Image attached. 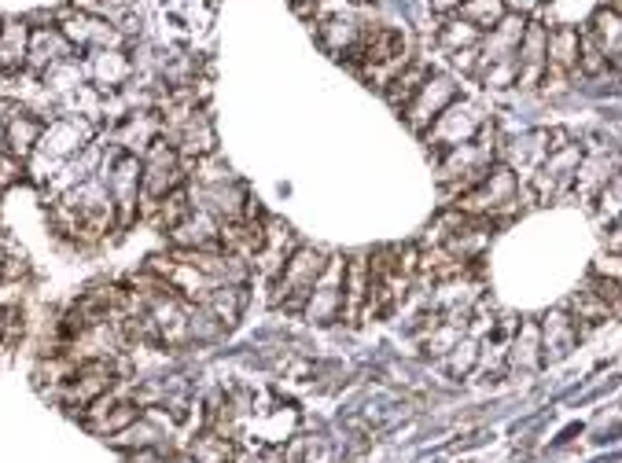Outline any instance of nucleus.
Segmentation results:
<instances>
[{
    "label": "nucleus",
    "mask_w": 622,
    "mask_h": 463,
    "mask_svg": "<svg viewBox=\"0 0 622 463\" xmlns=\"http://www.w3.org/2000/svg\"><path fill=\"white\" fill-rule=\"evenodd\" d=\"M332 254L317 250V247H295L292 258L284 261V269L276 272V280H269L273 295H269V306L273 309H284V312H303L306 298L314 295V287L320 280V272H325Z\"/></svg>",
    "instance_id": "obj_1"
},
{
    "label": "nucleus",
    "mask_w": 622,
    "mask_h": 463,
    "mask_svg": "<svg viewBox=\"0 0 622 463\" xmlns=\"http://www.w3.org/2000/svg\"><path fill=\"white\" fill-rule=\"evenodd\" d=\"M493 158H498V144H493V130L487 125L476 141L449 147L446 155H439V184L460 199L468 188H476V184L487 177Z\"/></svg>",
    "instance_id": "obj_2"
},
{
    "label": "nucleus",
    "mask_w": 622,
    "mask_h": 463,
    "mask_svg": "<svg viewBox=\"0 0 622 463\" xmlns=\"http://www.w3.org/2000/svg\"><path fill=\"white\" fill-rule=\"evenodd\" d=\"M520 173L512 166H498L493 162L490 173L482 177L476 188H468L465 195L457 199V210L468 214V217H498V214H509V210H520Z\"/></svg>",
    "instance_id": "obj_3"
},
{
    "label": "nucleus",
    "mask_w": 622,
    "mask_h": 463,
    "mask_svg": "<svg viewBox=\"0 0 622 463\" xmlns=\"http://www.w3.org/2000/svg\"><path fill=\"white\" fill-rule=\"evenodd\" d=\"M103 181H108L111 203L119 210V228H125L141 214V181H144V162L141 155L119 152V147H108V158H103Z\"/></svg>",
    "instance_id": "obj_4"
},
{
    "label": "nucleus",
    "mask_w": 622,
    "mask_h": 463,
    "mask_svg": "<svg viewBox=\"0 0 622 463\" xmlns=\"http://www.w3.org/2000/svg\"><path fill=\"white\" fill-rule=\"evenodd\" d=\"M144 162V181H141V214L147 206H155L159 199H166L170 192H177L184 177H188V162L181 158V152L174 144L166 141V136H159V141L147 147L141 155Z\"/></svg>",
    "instance_id": "obj_5"
},
{
    "label": "nucleus",
    "mask_w": 622,
    "mask_h": 463,
    "mask_svg": "<svg viewBox=\"0 0 622 463\" xmlns=\"http://www.w3.org/2000/svg\"><path fill=\"white\" fill-rule=\"evenodd\" d=\"M487 125H490L487 111H482L476 100H453L439 114V119L431 122V130L424 133V141H428V147L435 155H446L449 147H460V144L476 141Z\"/></svg>",
    "instance_id": "obj_6"
},
{
    "label": "nucleus",
    "mask_w": 622,
    "mask_h": 463,
    "mask_svg": "<svg viewBox=\"0 0 622 463\" xmlns=\"http://www.w3.org/2000/svg\"><path fill=\"white\" fill-rule=\"evenodd\" d=\"M92 141H96V122L82 119V114H55V119L44 122L41 144L33 155L52 158V162H67L74 155H82Z\"/></svg>",
    "instance_id": "obj_7"
},
{
    "label": "nucleus",
    "mask_w": 622,
    "mask_h": 463,
    "mask_svg": "<svg viewBox=\"0 0 622 463\" xmlns=\"http://www.w3.org/2000/svg\"><path fill=\"white\" fill-rule=\"evenodd\" d=\"M55 27L63 30V38L74 44L78 52H103V49H125V33L92 11H63Z\"/></svg>",
    "instance_id": "obj_8"
},
{
    "label": "nucleus",
    "mask_w": 622,
    "mask_h": 463,
    "mask_svg": "<svg viewBox=\"0 0 622 463\" xmlns=\"http://www.w3.org/2000/svg\"><path fill=\"white\" fill-rule=\"evenodd\" d=\"M343 272H347V258H343V254H332L314 287V295H309L303 306V317L309 323H336L343 317Z\"/></svg>",
    "instance_id": "obj_9"
},
{
    "label": "nucleus",
    "mask_w": 622,
    "mask_h": 463,
    "mask_svg": "<svg viewBox=\"0 0 622 463\" xmlns=\"http://www.w3.org/2000/svg\"><path fill=\"white\" fill-rule=\"evenodd\" d=\"M453 100H457V81L446 78V74H428V81H424L420 92L412 96V103H409V107L401 111V114H406L409 130L424 136V133L431 130V122L439 119V114H442Z\"/></svg>",
    "instance_id": "obj_10"
},
{
    "label": "nucleus",
    "mask_w": 622,
    "mask_h": 463,
    "mask_svg": "<svg viewBox=\"0 0 622 463\" xmlns=\"http://www.w3.org/2000/svg\"><path fill=\"white\" fill-rule=\"evenodd\" d=\"M619 152L612 144H590L582 147V162H579V173H574V188H579L585 199H601V192L619 177Z\"/></svg>",
    "instance_id": "obj_11"
},
{
    "label": "nucleus",
    "mask_w": 622,
    "mask_h": 463,
    "mask_svg": "<svg viewBox=\"0 0 622 463\" xmlns=\"http://www.w3.org/2000/svg\"><path fill=\"white\" fill-rule=\"evenodd\" d=\"M516 63H520V78L516 85L531 89L545 81L549 71V27L545 22H527L523 38H520V52H516Z\"/></svg>",
    "instance_id": "obj_12"
},
{
    "label": "nucleus",
    "mask_w": 622,
    "mask_h": 463,
    "mask_svg": "<svg viewBox=\"0 0 622 463\" xmlns=\"http://www.w3.org/2000/svg\"><path fill=\"white\" fill-rule=\"evenodd\" d=\"M41 133H44V119H38L33 111L27 107H8V122H4V136H0V144L8 147L11 158H19L22 166L33 158L41 144Z\"/></svg>",
    "instance_id": "obj_13"
},
{
    "label": "nucleus",
    "mask_w": 622,
    "mask_h": 463,
    "mask_svg": "<svg viewBox=\"0 0 622 463\" xmlns=\"http://www.w3.org/2000/svg\"><path fill=\"white\" fill-rule=\"evenodd\" d=\"M74 44L63 38L60 27H33L30 30V55H27V71L30 74H49L52 66H60L63 60H74Z\"/></svg>",
    "instance_id": "obj_14"
},
{
    "label": "nucleus",
    "mask_w": 622,
    "mask_h": 463,
    "mask_svg": "<svg viewBox=\"0 0 622 463\" xmlns=\"http://www.w3.org/2000/svg\"><path fill=\"white\" fill-rule=\"evenodd\" d=\"M85 55H89L85 66H89L92 85L103 92H122L136 78V63L125 49H103V52H85Z\"/></svg>",
    "instance_id": "obj_15"
},
{
    "label": "nucleus",
    "mask_w": 622,
    "mask_h": 463,
    "mask_svg": "<svg viewBox=\"0 0 622 463\" xmlns=\"http://www.w3.org/2000/svg\"><path fill=\"white\" fill-rule=\"evenodd\" d=\"M166 239L174 243V250H222V222L195 206L177 228L166 232Z\"/></svg>",
    "instance_id": "obj_16"
},
{
    "label": "nucleus",
    "mask_w": 622,
    "mask_h": 463,
    "mask_svg": "<svg viewBox=\"0 0 622 463\" xmlns=\"http://www.w3.org/2000/svg\"><path fill=\"white\" fill-rule=\"evenodd\" d=\"M295 232L287 228L284 222H266V239H262V250L251 258V269L258 276H266V280H276V272L284 269V261L295 254Z\"/></svg>",
    "instance_id": "obj_17"
},
{
    "label": "nucleus",
    "mask_w": 622,
    "mask_h": 463,
    "mask_svg": "<svg viewBox=\"0 0 622 463\" xmlns=\"http://www.w3.org/2000/svg\"><path fill=\"white\" fill-rule=\"evenodd\" d=\"M368 291H373V269H368V254H354L347 258V272H343V317L339 320H365Z\"/></svg>",
    "instance_id": "obj_18"
},
{
    "label": "nucleus",
    "mask_w": 622,
    "mask_h": 463,
    "mask_svg": "<svg viewBox=\"0 0 622 463\" xmlns=\"http://www.w3.org/2000/svg\"><path fill=\"white\" fill-rule=\"evenodd\" d=\"M541 361H549V364H557L563 361L574 346H579V323H574L571 312H549L545 320H541Z\"/></svg>",
    "instance_id": "obj_19"
},
{
    "label": "nucleus",
    "mask_w": 622,
    "mask_h": 463,
    "mask_svg": "<svg viewBox=\"0 0 622 463\" xmlns=\"http://www.w3.org/2000/svg\"><path fill=\"white\" fill-rule=\"evenodd\" d=\"M30 30L22 19H8L0 22V71L8 78L27 71V55H30Z\"/></svg>",
    "instance_id": "obj_20"
},
{
    "label": "nucleus",
    "mask_w": 622,
    "mask_h": 463,
    "mask_svg": "<svg viewBox=\"0 0 622 463\" xmlns=\"http://www.w3.org/2000/svg\"><path fill=\"white\" fill-rule=\"evenodd\" d=\"M590 38L601 44V52L608 55V66L622 71V16L615 8H596L590 19Z\"/></svg>",
    "instance_id": "obj_21"
},
{
    "label": "nucleus",
    "mask_w": 622,
    "mask_h": 463,
    "mask_svg": "<svg viewBox=\"0 0 622 463\" xmlns=\"http://www.w3.org/2000/svg\"><path fill=\"white\" fill-rule=\"evenodd\" d=\"M361 30H365V22L354 19V11H350V16H336V19L317 22V38H320V44H325L332 55H336V60H347V55L354 52V44H357V38H361Z\"/></svg>",
    "instance_id": "obj_22"
},
{
    "label": "nucleus",
    "mask_w": 622,
    "mask_h": 463,
    "mask_svg": "<svg viewBox=\"0 0 622 463\" xmlns=\"http://www.w3.org/2000/svg\"><path fill=\"white\" fill-rule=\"evenodd\" d=\"M579 49H582V30H574V27H552L549 30V71L552 74L579 71Z\"/></svg>",
    "instance_id": "obj_23"
},
{
    "label": "nucleus",
    "mask_w": 622,
    "mask_h": 463,
    "mask_svg": "<svg viewBox=\"0 0 622 463\" xmlns=\"http://www.w3.org/2000/svg\"><path fill=\"white\" fill-rule=\"evenodd\" d=\"M214 312L217 320H222V328L225 331H233L239 317H244V309H247V284H217L211 298L206 302H200Z\"/></svg>",
    "instance_id": "obj_24"
},
{
    "label": "nucleus",
    "mask_w": 622,
    "mask_h": 463,
    "mask_svg": "<svg viewBox=\"0 0 622 463\" xmlns=\"http://www.w3.org/2000/svg\"><path fill=\"white\" fill-rule=\"evenodd\" d=\"M195 210V203H192V188L188 184H181L177 192H170L166 199H159L155 206H147V210L141 217H147L159 232H170V228H177L184 217H188Z\"/></svg>",
    "instance_id": "obj_25"
},
{
    "label": "nucleus",
    "mask_w": 622,
    "mask_h": 463,
    "mask_svg": "<svg viewBox=\"0 0 622 463\" xmlns=\"http://www.w3.org/2000/svg\"><path fill=\"white\" fill-rule=\"evenodd\" d=\"M435 41H439V49L449 55V60H453V55H460V52H471V49H479L482 44V30H476L471 27V22H465V19H446L442 27H439V33H435Z\"/></svg>",
    "instance_id": "obj_26"
},
{
    "label": "nucleus",
    "mask_w": 622,
    "mask_h": 463,
    "mask_svg": "<svg viewBox=\"0 0 622 463\" xmlns=\"http://www.w3.org/2000/svg\"><path fill=\"white\" fill-rule=\"evenodd\" d=\"M428 74H431V71H428V66H424V63H409L406 71H401V74L384 89V96L390 100V107L406 111L409 103H412V96H417V92H420V85H424V81H428Z\"/></svg>",
    "instance_id": "obj_27"
},
{
    "label": "nucleus",
    "mask_w": 622,
    "mask_h": 463,
    "mask_svg": "<svg viewBox=\"0 0 622 463\" xmlns=\"http://www.w3.org/2000/svg\"><path fill=\"white\" fill-rule=\"evenodd\" d=\"M188 456L195 463H233V438H225L206 426V431L192 442Z\"/></svg>",
    "instance_id": "obj_28"
},
{
    "label": "nucleus",
    "mask_w": 622,
    "mask_h": 463,
    "mask_svg": "<svg viewBox=\"0 0 622 463\" xmlns=\"http://www.w3.org/2000/svg\"><path fill=\"white\" fill-rule=\"evenodd\" d=\"M504 16H509L504 0H465V4H460V19L471 22V27L482 33H490Z\"/></svg>",
    "instance_id": "obj_29"
},
{
    "label": "nucleus",
    "mask_w": 622,
    "mask_h": 463,
    "mask_svg": "<svg viewBox=\"0 0 622 463\" xmlns=\"http://www.w3.org/2000/svg\"><path fill=\"white\" fill-rule=\"evenodd\" d=\"M512 364H520V368H538L541 364V331H538V323H520V328H516Z\"/></svg>",
    "instance_id": "obj_30"
},
{
    "label": "nucleus",
    "mask_w": 622,
    "mask_h": 463,
    "mask_svg": "<svg viewBox=\"0 0 622 463\" xmlns=\"http://www.w3.org/2000/svg\"><path fill=\"white\" fill-rule=\"evenodd\" d=\"M476 361H479L476 342H457L453 350L446 353V368H449V372H453V375L471 372V368H476Z\"/></svg>",
    "instance_id": "obj_31"
},
{
    "label": "nucleus",
    "mask_w": 622,
    "mask_h": 463,
    "mask_svg": "<svg viewBox=\"0 0 622 463\" xmlns=\"http://www.w3.org/2000/svg\"><path fill=\"white\" fill-rule=\"evenodd\" d=\"M22 309L19 306H0V346L4 342H16L19 335H22Z\"/></svg>",
    "instance_id": "obj_32"
},
{
    "label": "nucleus",
    "mask_w": 622,
    "mask_h": 463,
    "mask_svg": "<svg viewBox=\"0 0 622 463\" xmlns=\"http://www.w3.org/2000/svg\"><path fill=\"white\" fill-rule=\"evenodd\" d=\"M125 463H174V456H166L163 445H155V449H133Z\"/></svg>",
    "instance_id": "obj_33"
},
{
    "label": "nucleus",
    "mask_w": 622,
    "mask_h": 463,
    "mask_svg": "<svg viewBox=\"0 0 622 463\" xmlns=\"http://www.w3.org/2000/svg\"><path fill=\"white\" fill-rule=\"evenodd\" d=\"M22 169V162L19 158H11L8 155V147L0 144V184H8V181H16V173Z\"/></svg>",
    "instance_id": "obj_34"
},
{
    "label": "nucleus",
    "mask_w": 622,
    "mask_h": 463,
    "mask_svg": "<svg viewBox=\"0 0 622 463\" xmlns=\"http://www.w3.org/2000/svg\"><path fill=\"white\" fill-rule=\"evenodd\" d=\"M504 8L512 11V16H531V11H538L541 8V0H504Z\"/></svg>",
    "instance_id": "obj_35"
},
{
    "label": "nucleus",
    "mask_w": 622,
    "mask_h": 463,
    "mask_svg": "<svg viewBox=\"0 0 622 463\" xmlns=\"http://www.w3.org/2000/svg\"><path fill=\"white\" fill-rule=\"evenodd\" d=\"M428 4H431L435 11H442V16H446V11H460V4H465V0H428Z\"/></svg>",
    "instance_id": "obj_36"
},
{
    "label": "nucleus",
    "mask_w": 622,
    "mask_h": 463,
    "mask_svg": "<svg viewBox=\"0 0 622 463\" xmlns=\"http://www.w3.org/2000/svg\"><path fill=\"white\" fill-rule=\"evenodd\" d=\"M174 463H195V460H192L188 453H184V456H174Z\"/></svg>",
    "instance_id": "obj_37"
},
{
    "label": "nucleus",
    "mask_w": 622,
    "mask_h": 463,
    "mask_svg": "<svg viewBox=\"0 0 622 463\" xmlns=\"http://www.w3.org/2000/svg\"><path fill=\"white\" fill-rule=\"evenodd\" d=\"M4 254H8V247H4V236H0V261H4Z\"/></svg>",
    "instance_id": "obj_38"
},
{
    "label": "nucleus",
    "mask_w": 622,
    "mask_h": 463,
    "mask_svg": "<svg viewBox=\"0 0 622 463\" xmlns=\"http://www.w3.org/2000/svg\"><path fill=\"white\" fill-rule=\"evenodd\" d=\"M615 11H619V16H622V0H615V4H612Z\"/></svg>",
    "instance_id": "obj_39"
},
{
    "label": "nucleus",
    "mask_w": 622,
    "mask_h": 463,
    "mask_svg": "<svg viewBox=\"0 0 622 463\" xmlns=\"http://www.w3.org/2000/svg\"><path fill=\"white\" fill-rule=\"evenodd\" d=\"M295 4H303V0H295Z\"/></svg>",
    "instance_id": "obj_40"
}]
</instances>
